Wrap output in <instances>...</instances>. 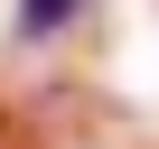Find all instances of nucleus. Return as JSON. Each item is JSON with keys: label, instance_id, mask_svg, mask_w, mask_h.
I'll return each instance as SVG.
<instances>
[{"label": "nucleus", "instance_id": "1", "mask_svg": "<svg viewBox=\"0 0 159 149\" xmlns=\"http://www.w3.org/2000/svg\"><path fill=\"white\" fill-rule=\"evenodd\" d=\"M66 10H75V0H19V28L47 37V28H66Z\"/></svg>", "mask_w": 159, "mask_h": 149}, {"label": "nucleus", "instance_id": "2", "mask_svg": "<svg viewBox=\"0 0 159 149\" xmlns=\"http://www.w3.org/2000/svg\"><path fill=\"white\" fill-rule=\"evenodd\" d=\"M0 149H19V130H10V121H0Z\"/></svg>", "mask_w": 159, "mask_h": 149}]
</instances>
